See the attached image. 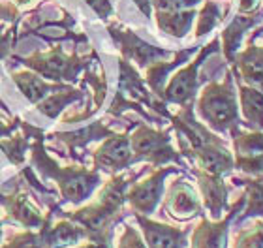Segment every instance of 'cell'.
Masks as SVG:
<instances>
[{"label":"cell","mask_w":263,"mask_h":248,"mask_svg":"<svg viewBox=\"0 0 263 248\" xmlns=\"http://www.w3.org/2000/svg\"><path fill=\"white\" fill-rule=\"evenodd\" d=\"M81 96H83L81 90H76V88L66 87L64 85L61 90H57V92H53L51 96H47L44 102H40L38 107L44 115L55 119V117L64 109L66 105L71 104V102H76V100H79Z\"/></svg>","instance_id":"24"},{"label":"cell","mask_w":263,"mask_h":248,"mask_svg":"<svg viewBox=\"0 0 263 248\" xmlns=\"http://www.w3.org/2000/svg\"><path fill=\"white\" fill-rule=\"evenodd\" d=\"M231 72L237 81L247 83L263 92V45H256L254 38H250L247 49L237 53L235 61L231 62Z\"/></svg>","instance_id":"14"},{"label":"cell","mask_w":263,"mask_h":248,"mask_svg":"<svg viewBox=\"0 0 263 248\" xmlns=\"http://www.w3.org/2000/svg\"><path fill=\"white\" fill-rule=\"evenodd\" d=\"M231 248H263V220L237 233Z\"/></svg>","instance_id":"26"},{"label":"cell","mask_w":263,"mask_h":248,"mask_svg":"<svg viewBox=\"0 0 263 248\" xmlns=\"http://www.w3.org/2000/svg\"><path fill=\"white\" fill-rule=\"evenodd\" d=\"M113 133L115 132H113L111 128L105 126L104 122H92L90 126L83 128V130H79V132L59 133L57 138L61 139L62 143L68 145V150H70V155L73 156V152H76L79 147H85V145L94 141V139L109 138V136H113Z\"/></svg>","instance_id":"23"},{"label":"cell","mask_w":263,"mask_h":248,"mask_svg":"<svg viewBox=\"0 0 263 248\" xmlns=\"http://www.w3.org/2000/svg\"><path fill=\"white\" fill-rule=\"evenodd\" d=\"M0 201L6 205L13 220L21 222L28 227L45 226L49 222V216H42L40 211L30 203L27 194H11V196H0Z\"/></svg>","instance_id":"17"},{"label":"cell","mask_w":263,"mask_h":248,"mask_svg":"<svg viewBox=\"0 0 263 248\" xmlns=\"http://www.w3.org/2000/svg\"><path fill=\"white\" fill-rule=\"evenodd\" d=\"M231 143H233V158L235 160H247L254 156L263 155V132L261 130H241V126L233 128L230 132Z\"/></svg>","instance_id":"20"},{"label":"cell","mask_w":263,"mask_h":248,"mask_svg":"<svg viewBox=\"0 0 263 248\" xmlns=\"http://www.w3.org/2000/svg\"><path fill=\"white\" fill-rule=\"evenodd\" d=\"M177 167H162V169H154L147 179L136 182L128 188L126 201L130 203L132 211L137 215H153L156 207H158L160 199L164 196L165 190V177L175 173Z\"/></svg>","instance_id":"8"},{"label":"cell","mask_w":263,"mask_h":248,"mask_svg":"<svg viewBox=\"0 0 263 248\" xmlns=\"http://www.w3.org/2000/svg\"><path fill=\"white\" fill-rule=\"evenodd\" d=\"M237 81V79H235ZM237 96H239V111L250 130H261L263 132V92L259 88L250 87L247 83L237 81Z\"/></svg>","instance_id":"16"},{"label":"cell","mask_w":263,"mask_h":248,"mask_svg":"<svg viewBox=\"0 0 263 248\" xmlns=\"http://www.w3.org/2000/svg\"><path fill=\"white\" fill-rule=\"evenodd\" d=\"M256 2L258 0H241L239 2V13H250L256 8Z\"/></svg>","instance_id":"32"},{"label":"cell","mask_w":263,"mask_h":248,"mask_svg":"<svg viewBox=\"0 0 263 248\" xmlns=\"http://www.w3.org/2000/svg\"><path fill=\"white\" fill-rule=\"evenodd\" d=\"M173 128L181 143V155L188 156L197 164V167L216 173V175H231L235 169V158L230 147L216 132L197 121L194 115V105H182L177 115H171Z\"/></svg>","instance_id":"1"},{"label":"cell","mask_w":263,"mask_h":248,"mask_svg":"<svg viewBox=\"0 0 263 248\" xmlns=\"http://www.w3.org/2000/svg\"><path fill=\"white\" fill-rule=\"evenodd\" d=\"M132 150H134V162H148L153 165L179 164L182 165L181 152H177L171 145L170 132L165 130H154L147 124H139L130 136Z\"/></svg>","instance_id":"4"},{"label":"cell","mask_w":263,"mask_h":248,"mask_svg":"<svg viewBox=\"0 0 263 248\" xmlns=\"http://www.w3.org/2000/svg\"><path fill=\"white\" fill-rule=\"evenodd\" d=\"M220 49H222V45H220L218 38H214L211 44L201 47V51L197 53L196 59L188 66L181 68L171 78V81L164 87L162 100L165 104H175L181 105V107L186 104H192V100L196 98L197 94V88H199V68L203 66V62L207 61L209 55L218 53Z\"/></svg>","instance_id":"5"},{"label":"cell","mask_w":263,"mask_h":248,"mask_svg":"<svg viewBox=\"0 0 263 248\" xmlns=\"http://www.w3.org/2000/svg\"><path fill=\"white\" fill-rule=\"evenodd\" d=\"M156 17V25L164 34H170L173 38H184L192 23L196 19V10H184V11H175V13H165V11H154Z\"/></svg>","instance_id":"22"},{"label":"cell","mask_w":263,"mask_h":248,"mask_svg":"<svg viewBox=\"0 0 263 248\" xmlns=\"http://www.w3.org/2000/svg\"><path fill=\"white\" fill-rule=\"evenodd\" d=\"M0 147L6 150L11 164H21L25 158V150L28 147V141L25 138H11L8 141H2Z\"/></svg>","instance_id":"27"},{"label":"cell","mask_w":263,"mask_h":248,"mask_svg":"<svg viewBox=\"0 0 263 248\" xmlns=\"http://www.w3.org/2000/svg\"><path fill=\"white\" fill-rule=\"evenodd\" d=\"M87 4L100 15V19H107L113 13V6L109 0H87Z\"/></svg>","instance_id":"30"},{"label":"cell","mask_w":263,"mask_h":248,"mask_svg":"<svg viewBox=\"0 0 263 248\" xmlns=\"http://www.w3.org/2000/svg\"><path fill=\"white\" fill-rule=\"evenodd\" d=\"M109 34L113 36L117 44L121 45V51L126 61H134L139 68H147L151 64L158 61H165L167 56L173 53L167 49H160L154 45L147 44L145 40H141L134 30L130 28H122L117 23L109 25Z\"/></svg>","instance_id":"9"},{"label":"cell","mask_w":263,"mask_h":248,"mask_svg":"<svg viewBox=\"0 0 263 248\" xmlns=\"http://www.w3.org/2000/svg\"><path fill=\"white\" fill-rule=\"evenodd\" d=\"M13 81L17 83V87L21 88L23 94H25L32 104L44 102L47 96H51L53 92H57V90H61V88L64 87L61 83L51 85V83H47L45 79L38 78L36 73H30V72L13 73Z\"/></svg>","instance_id":"21"},{"label":"cell","mask_w":263,"mask_h":248,"mask_svg":"<svg viewBox=\"0 0 263 248\" xmlns=\"http://www.w3.org/2000/svg\"><path fill=\"white\" fill-rule=\"evenodd\" d=\"M201 0H153L154 11H165V13H175V11L192 10Z\"/></svg>","instance_id":"28"},{"label":"cell","mask_w":263,"mask_h":248,"mask_svg":"<svg viewBox=\"0 0 263 248\" xmlns=\"http://www.w3.org/2000/svg\"><path fill=\"white\" fill-rule=\"evenodd\" d=\"M194 175L197 179V188L201 194L203 209L207 211L211 220H220L224 218L226 213L230 211V184L224 181L222 175L209 173L201 167H194Z\"/></svg>","instance_id":"11"},{"label":"cell","mask_w":263,"mask_h":248,"mask_svg":"<svg viewBox=\"0 0 263 248\" xmlns=\"http://www.w3.org/2000/svg\"><path fill=\"white\" fill-rule=\"evenodd\" d=\"M247 203V198L242 194L237 198L235 203H231L230 211L224 218L211 220L207 216H201V220L190 233V248H230V227L237 216L241 215L242 207Z\"/></svg>","instance_id":"7"},{"label":"cell","mask_w":263,"mask_h":248,"mask_svg":"<svg viewBox=\"0 0 263 248\" xmlns=\"http://www.w3.org/2000/svg\"><path fill=\"white\" fill-rule=\"evenodd\" d=\"M134 216L141 227L143 239L148 248H188L190 244L188 237L192 233V227H177L162 224V222H154L145 215H137V213H134Z\"/></svg>","instance_id":"12"},{"label":"cell","mask_w":263,"mask_h":248,"mask_svg":"<svg viewBox=\"0 0 263 248\" xmlns=\"http://www.w3.org/2000/svg\"><path fill=\"white\" fill-rule=\"evenodd\" d=\"M92 160L96 169H105L117 173L121 169L130 167L134 162V150H132L130 136L124 133H113L92 152Z\"/></svg>","instance_id":"13"},{"label":"cell","mask_w":263,"mask_h":248,"mask_svg":"<svg viewBox=\"0 0 263 248\" xmlns=\"http://www.w3.org/2000/svg\"><path fill=\"white\" fill-rule=\"evenodd\" d=\"M117 248H148V246L145 243V239L141 237V233L137 232L136 227H132L126 224V226H122V233Z\"/></svg>","instance_id":"29"},{"label":"cell","mask_w":263,"mask_h":248,"mask_svg":"<svg viewBox=\"0 0 263 248\" xmlns=\"http://www.w3.org/2000/svg\"><path fill=\"white\" fill-rule=\"evenodd\" d=\"M23 64H27L28 68H32L40 75H44L45 79H53V81H76L79 72L83 68H87L90 64V56L83 59L79 55H66L61 47H53L47 53H36V55L28 56V59H21Z\"/></svg>","instance_id":"6"},{"label":"cell","mask_w":263,"mask_h":248,"mask_svg":"<svg viewBox=\"0 0 263 248\" xmlns=\"http://www.w3.org/2000/svg\"><path fill=\"white\" fill-rule=\"evenodd\" d=\"M32 2H38V0H13L15 6H30Z\"/></svg>","instance_id":"33"},{"label":"cell","mask_w":263,"mask_h":248,"mask_svg":"<svg viewBox=\"0 0 263 248\" xmlns=\"http://www.w3.org/2000/svg\"><path fill=\"white\" fill-rule=\"evenodd\" d=\"M0 235H2V222H0Z\"/></svg>","instance_id":"34"},{"label":"cell","mask_w":263,"mask_h":248,"mask_svg":"<svg viewBox=\"0 0 263 248\" xmlns=\"http://www.w3.org/2000/svg\"><path fill=\"white\" fill-rule=\"evenodd\" d=\"M261 17H263V10L261 8H256V10L247 13V15L245 13H237L235 19L231 21V25L226 27V30L222 32V51H224L226 61L230 62V64L235 61L247 30L252 28Z\"/></svg>","instance_id":"15"},{"label":"cell","mask_w":263,"mask_h":248,"mask_svg":"<svg viewBox=\"0 0 263 248\" xmlns=\"http://www.w3.org/2000/svg\"><path fill=\"white\" fill-rule=\"evenodd\" d=\"M196 111L205 126L216 133H230L241 126L239 117V96L235 92V75L226 72L224 81H211L197 98Z\"/></svg>","instance_id":"2"},{"label":"cell","mask_w":263,"mask_h":248,"mask_svg":"<svg viewBox=\"0 0 263 248\" xmlns=\"http://www.w3.org/2000/svg\"><path fill=\"white\" fill-rule=\"evenodd\" d=\"M222 21V13H220V8L216 2L213 0H207L203 10L199 11V19H197V28H196V36L201 38L205 34H209L218 23Z\"/></svg>","instance_id":"25"},{"label":"cell","mask_w":263,"mask_h":248,"mask_svg":"<svg viewBox=\"0 0 263 248\" xmlns=\"http://www.w3.org/2000/svg\"><path fill=\"white\" fill-rule=\"evenodd\" d=\"M231 182L235 186L245 188V198H247V203L242 207L241 215L237 216V220L245 222L248 218H263V177H247V179L231 177Z\"/></svg>","instance_id":"19"},{"label":"cell","mask_w":263,"mask_h":248,"mask_svg":"<svg viewBox=\"0 0 263 248\" xmlns=\"http://www.w3.org/2000/svg\"><path fill=\"white\" fill-rule=\"evenodd\" d=\"M203 203L199 199V194L190 182L179 181L171 182L164 198V215L177 222H190L197 216H205Z\"/></svg>","instance_id":"10"},{"label":"cell","mask_w":263,"mask_h":248,"mask_svg":"<svg viewBox=\"0 0 263 248\" xmlns=\"http://www.w3.org/2000/svg\"><path fill=\"white\" fill-rule=\"evenodd\" d=\"M44 138L42 132L36 136V147H34V160L40 169L44 171L45 175L55 179L61 194L64 196V199L71 201V203H81L85 199L90 198V194L98 188L100 184V173L96 169H85V167H61L59 164L51 160L49 156L45 155L44 145H42Z\"/></svg>","instance_id":"3"},{"label":"cell","mask_w":263,"mask_h":248,"mask_svg":"<svg viewBox=\"0 0 263 248\" xmlns=\"http://www.w3.org/2000/svg\"><path fill=\"white\" fill-rule=\"evenodd\" d=\"M134 2H136L137 8H139V10H141L143 13H145V17H151V13H153V11H151L153 0H134Z\"/></svg>","instance_id":"31"},{"label":"cell","mask_w":263,"mask_h":248,"mask_svg":"<svg viewBox=\"0 0 263 248\" xmlns=\"http://www.w3.org/2000/svg\"><path fill=\"white\" fill-rule=\"evenodd\" d=\"M194 51H196V47H188V49L177 51L171 61H158V62H154V64H151V66H147L145 81H147V85L151 87V90H153L156 96L162 98V92H164L167 75H170L175 68L181 66L182 62H186L188 56L192 55Z\"/></svg>","instance_id":"18"}]
</instances>
